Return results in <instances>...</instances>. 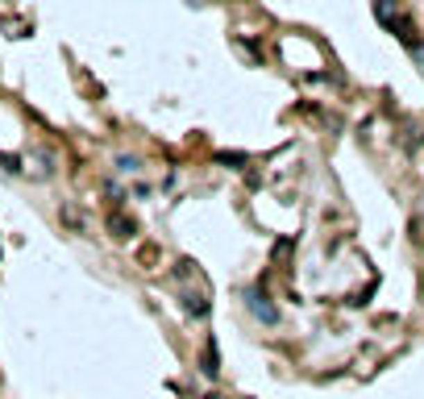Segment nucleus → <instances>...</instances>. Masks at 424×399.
I'll return each mask as SVG.
<instances>
[{
  "mask_svg": "<svg viewBox=\"0 0 424 399\" xmlns=\"http://www.w3.org/2000/svg\"><path fill=\"white\" fill-rule=\"evenodd\" d=\"M250 308H254V312H258V316H262V321H275V316H279V312H275V308H271V304H262V296H258V291H254V296H250Z\"/></svg>",
  "mask_w": 424,
  "mask_h": 399,
  "instance_id": "obj_1",
  "label": "nucleus"
}]
</instances>
